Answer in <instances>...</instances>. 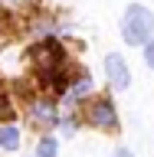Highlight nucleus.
Returning a JSON list of instances; mask_svg holds the SVG:
<instances>
[{"instance_id": "obj_1", "label": "nucleus", "mask_w": 154, "mask_h": 157, "mask_svg": "<svg viewBox=\"0 0 154 157\" xmlns=\"http://www.w3.org/2000/svg\"><path fill=\"white\" fill-rule=\"evenodd\" d=\"M154 36V17L151 10L141 7V3H131L121 17V39L128 46H144L148 39Z\"/></svg>"}, {"instance_id": "obj_2", "label": "nucleus", "mask_w": 154, "mask_h": 157, "mask_svg": "<svg viewBox=\"0 0 154 157\" xmlns=\"http://www.w3.org/2000/svg\"><path fill=\"white\" fill-rule=\"evenodd\" d=\"M85 121L98 131H118V111L112 98H89L85 101Z\"/></svg>"}, {"instance_id": "obj_3", "label": "nucleus", "mask_w": 154, "mask_h": 157, "mask_svg": "<svg viewBox=\"0 0 154 157\" xmlns=\"http://www.w3.org/2000/svg\"><path fill=\"white\" fill-rule=\"evenodd\" d=\"M105 75H108V85L115 88V92H125L131 85V69H128L121 52H108L105 56Z\"/></svg>"}, {"instance_id": "obj_4", "label": "nucleus", "mask_w": 154, "mask_h": 157, "mask_svg": "<svg viewBox=\"0 0 154 157\" xmlns=\"http://www.w3.org/2000/svg\"><path fill=\"white\" fill-rule=\"evenodd\" d=\"M30 118L39 128H53L59 124V105L53 98H30Z\"/></svg>"}, {"instance_id": "obj_5", "label": "nucleus", "mask_w": 154, "mask_h": 157, "mask_svg": "<svg viewBox=\"0 0 154 157\" xmlns=\"http://www.w3.org/2000/svg\"><path fill=\"white\" fill-rule=\"evenodd\" d=\"M92 95V78H89V72H82V75H76L72 78V85L66 88V92H62V105H79V101H82V98H89Z\"/></svg>"}, {"instance_id": "obj_6", "label": "nucleus", "mask_w": 154, "mask_h": 157, "mask_svg": "<svg viewBox=\"0 0 154 157\" xmlns=\"http://www.w3.org/2000/svg\"><path fill=\"white\" fill-rule=\"evenodd\" d=\"M20 141H23V134L17 124H0V147L3 151H20Z\"/></svg>"}, {"instance_id": "obj_7", "label": "nucleus", "mask_w": 154, "mask_h": 157, "mask_svg": "<svg viewBox=\"0 0 154 157\" xmlns=\"http://www.w3.org/2000/svg\"><path fill=\"white\" fill-rule=\"evenodd\" d=\"M56 151H59V141L53 134H43L39 137V144H36V157H56Z\"/></svg>"}, {"instance_id": "obj_8", "label": "nucleus", "mask_w": 154, "mask_h": 157, "mask_svg": "<svg viewBox=\"0 0 154 157\" xmlns=\"http://www.w3.org/2000/svg\"><path fill=\"white\" fill-rule=\"evenodd\" d=\"M59 128H62V134H66V137H72V134L79 131V118H76V115H69V118H59Z\"/></svg>"}, {"instance_id": "obj_9", "label": "nucleus", "mask_w": 154, "mask_h": 157, "mask_svg": "<svg viewBox=\"0 0 154 157\" xmlns=\"http://www.w3.org/2000/svg\"><path fill=\"white\" fill-rule=\"evenodd\" d=\"M141 49H144V62H148V69H154V39H148Z\"/></svg>"}, {"instance_id": "obj_10", "label": "nucleus", "mask_w": 154, "mask_h": 157, "mask_svg": "<svg viewBox=\"0 0 154 157\" xmlns=\"http://www.w3.org/2000/svg\"><path fill=\"white\" fill-rule=\"evenodd\" d=\"M112 157H135V154H131L128 147H118V151H115V154H112Z\"/></svg>"}, {"instance_id": "obj_11", "label": "nucleus", "mask_w": 154, "mask_h": 157, "mask_svg": "<svg viewBox=\"0 0 154 157\" xmlns=\"http://www.w3.org/2000/svg\"><path fill=\"white\" fill-rule=\"evenodd\" d=\"M7 111H10V108H7V98L0 95V121H3V115H7Z\"/></svg>"}, {"instance_id": "obj_12", "label": "nucleus", "mask_w": 154, "mask_h": 157, "mask_svg": "<svg viewBox=\"0 0 154 157\" xmlns=\"http://www.w3.org/2000/svg\"><path fill=\"white\" fill-rule=\"evenodd\" d=\"M0 23H3V10H0Z\"/></svg>"}]
</instances>
